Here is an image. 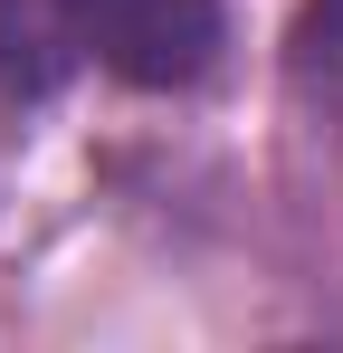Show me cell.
Wrapping results in <instances>:
<instances>
[{
    "label": "cell",
    "instance_id": "obj_1",
    "mask_svg": "<svg viewBox=\"0 0 343 353\" xmlns=\"http://www.w3.org/2000/svg\"><path fill=\"white\" fill-rule=\"evenodd\" d=\"M229 48L220 0H0V96L39 105L76 67L181 96Z\"/></svg>",
    "mask_w": 343,
    "mask_h": 353
},
{
    "label": "cell",
    "instance_id": "obj_2",
    "mask_svg": "<svg viewBox=\"0 0 343 353\" xmlns=\"http://www.w3.org/2000/svg\"><path fill=\"white\" fill-rule=\"evenodd\" d=\"M286 86L343 143V0H305L295 10V29H286Z\"/></svg>",
    "mask_w": 343,
    "mask_h": 353
}]
</instances>
